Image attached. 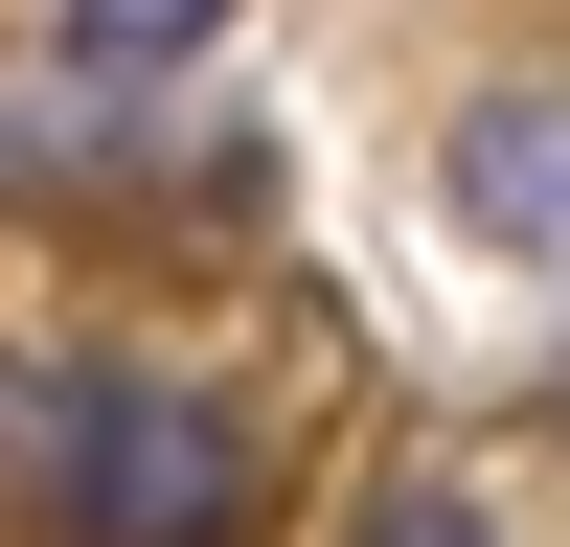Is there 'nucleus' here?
<instances>
[{"label": "nucleus", "mask_w": 570, "mask_h": 547, "mask_svg": "<svg viewBox=\"0 0 570 547\" xmlns=\"http://www.w3.org/2000/svg\"><path fill=\"white\" fill-rule=\"evenodd\" d=\"M206 23H228V0H69L91 69H160V46H206Z\"/></svg>", "instance_id": "nucleus-3"}, {"label": "nucleus", "mask_w": 570, "mask_h": 547, "mask_svg": "<svg viewBox=\"0 0 570 547\" xmlns=\"http://www.w3.org/2000/svg\"><path fill=\"white\" fill-rule=\"evenodd\" d=\"M0 479L46 547H252V434L160 365H0Z\"/></svg>", "instance_id": "nucleus-1"}, {"label": "nucleus", "mask_w": 570, "mask_h": 547, "mask_svg": "<svg viewBox=\"0 0 570 547\" xmlns=\"http://www.w3.org/2000/svg\"><path fill=\"white\" fill-rule=\"evenodd\" d=\"M365 547H502V501H480V479H389V501H365Z\"/></svg>", "instance_id": "nucleus-4"}, {"label": "nucleus", "mask_w": 570, "mask_h": 547, "mask_svg": "<svg viewBox=\"0 0 570 547\" xmlns=\"http://www.w3.org/2000/svg\"><path fill=\"white\" fill-rule=\"evenodd\" d=\"M548 182H570V115H548V91H480V115H456V228H480V251L502 274H548Z\"/></svg>", "instance_id": "nucleus-2"}]
</instances>
